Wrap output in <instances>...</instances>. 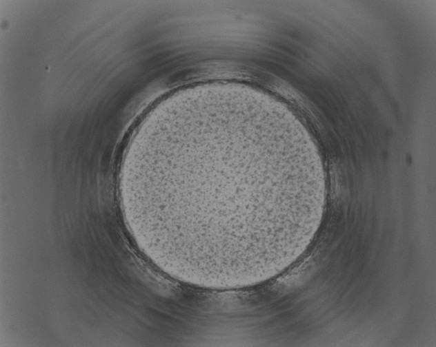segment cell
Here are the masks:
<instances>
[{"mask_svg":"<svg viewBox=\"0 0 436 347\" xmlns=\"http://www.w3.org/2000/svg\"><path fill=\"white\" fill-rule=\"evenodd\" d=\"M255 145L244 152L215 158H188L172 178L178 179L179 200L193 218L198 239L220 240L237 250H258L277 237L284 191L297 187L300 167H291L267 147ZM194 231V233L196 231Z\"/></svg>","mask_w":436,"mask_h":347,"instance_id":"obj_1","label":"cell"}]
</instances>
